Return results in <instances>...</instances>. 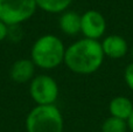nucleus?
I'll return each mask as SVG.
<instances>
[{"label":"nucleus","mask_w":133,"mask_h":132,"mask_svg":"<svg viewBox=\"0 0 133 132\" xmlns=\"http://www.w3.org/2000/svg\"><path fill=\"white\" fill-rule=\"evenodd\" d=\"M104 58L101 42L83 37L66 47L64 64L77 75H90L103 65Z\"/></svg>","instance_id":"1"},{"label":"nucleus","mask_w":133,"mask_h":132,"mask_svg":"<svg viewBox=\"0 0 133 132\" xmlns=\"http://www.w3.org/2000/svg\"><path fill=\"white\" fill-rule=\"evenodd\" d=\"M66 47L60 37L54 34H44L33 43L30 49V60L44 70H51L64 63Z\"/></svg>","instance_id":"2"},{"label":"nucleus","mask_w":133,"mask_h":132,"mask_svg":"<svg viewBox=\"0 0 133 132\" xmlns=\"http://www.w3.org/2000/svg\"><path fill=\"white\" fill-rule=\"evenodd\" d=\"M25 126L27 132H63L64 121L55 104L36 105L28 112Z\"/></svg>","instance_id":"3"},{"label":"nucleus","mask_w":133,"mask_h":132,"mask_svg":"<svg viewBox=\"0 0 133 132\" xmlns=\"http://www.w3.org/2000/svg\"><path fill=\"white\" fill-rule=\"evenodd\" d=\"M35 0H0V20L8 27L26 22L34 15Z\"/></svg>","instance_id":"4"},{"label":"nucleus","mask_w":133,"mask_h":132,"mask_svg":"<svg viewBox=\"0 0 133 132\" xmlns=\"http://www.w3.org/2000/svg\"><path fill=\"white\" fill-rule=\"evenodd\" d=\"M29 94L36 105L55 104L60 89L55 80L49 75H37L29 82Z\"/></svg>","instance_id":"5"},{"label":"nucleus","mask_w":133,"mask_h":132,"mask_svg":"<svg viewBox=\"0 0 133 132\" xmlns=\"http://www.w3.org/2000/svg\"><path fill=\"white\" fill-rule=\"evenodd\" d=\"M106 32V20L101 12L89 9L81 15V33L84 37L99 41Z\"/></svg>","instance_id":"6"},{"label":"nucleus","mask_w":133,"mask_h":132,"mask_svg":"<svg viewBox=\"0 0 133 132\" xmlns=\"http://www.w3.org/2000/svg\"><path fill=\"white\" fill-rule=\"evenodd\" d=\"M102 49L105 57L112 58V60H119L123 58L129 51V43L122 35L112 34L108 35L101 42Z\"/></svg>","instance_id":"7"},{"label":"nucleus","mask_w":133,"mask_h":132,"mask_svg":"<svg viewBox=\"0 0 133 132\" xmlns=\"http://www.w3.org/2000/svg\"><path fill=\"white\" fill-rule=\"evenodd\" d=\"M35 64L30 58H20L12 64L9 69V77L18 84L30 82L35 77Z\"/></svg>","instance_id":"8"},{"label":"nucleus","mask_w":133,"mask_h":132,"mask_svg":"<svg viewBox=\"0 0 133 132\" xmlns=\"http://www.w3.org/2000/svg\"><path fill=\"white\" fill-rule=\"evenodd\" d=\"M133 111V102L125 96H116L109 103V112L111 117L127 121Z\"/></svg>","instance_id":"9"},{"label":"nucleus","mask_w":133,"mask_h":132,"mask_svg":"<svg viewBox=\"0 0 133 132\" xmlns=\"http://www.w3.org/2000/svg\"><path fill=\"white\" fill-rule=\"evenodd\" d=\"M58 26L63 34L75 36L81 33V15L74 11H65L61 13Z\"/></svg>","instance_id":"10"},{"label":"nucleus","mask_w":133,"mask_h":132,"mask_svg":"<svg viewBox=\"0 0 133 132\" xmlns=\"http://www.w3.org/2000/svg\"><path fill=\"white\" fill-rule=\"evenodd\" d=\"M72 1L74 0H35L36 6L40 9L51 14L63 13L68 11Z\"/></svg>","instance_id":"11"},{"label":"nucleus","mask_w":133,"mask_h":132,"mask_svg":"<svg viewBox=\"0 0 133 132\" xmlns=\"http://www.w3.org/2000/svg\"><path fill=\"white\" fill-rule=\"evenodd\" d=\"M127 122L115 117H109L102 124V132H127Z\"/></svg>","instance_id":"12"},{"label":"nucleus","mask_w":133,"mask_h":132,"mask_svg":"<svg viewBox=\"0 0 133 132\" xmlns=\"http://www.w3.org/2000/svg\"><path fill=\"white\" fill-rule=\"evenodd\" d=\"M124 81L126 83L127 88L133 91V62L126 65L124 70Z\"/></svg>","instance_id":"13"},{"label":"nucleus","mask_w":133,"mask_h":132,"mask_svg":"<svg viewBox=\"0 0 133 132\" xmlns=\"http://www.w3.org/2000/svg\"><path fill=\"white\" fill-rule=\"evenodd\" d=\"M8 32H9V27L0 20V42L4 41L8 36Z\"/></svg>","instance_id":"14"},{"label":"nucleus","mask_w":133,"mask_h":132,"mask_svg":"<svg viewBox=\"0 0 133 132\" xmlns=\"http://www.w3.org/2000/svg\"><path fill=\"white\" fill-rule=\"evenodd\" d=\"M127 128H129V130L133 132V111H132V114H131V116L129 117V119H127Z\"/></svg>","instance_id":"15"},{"label":"nucleus","mask_w":133,"mask_h":132,"mask_svg":"<svg viewBox=\"0 0 133 132\" xmlns=\"http://www.w3.org/2000/svg\"><path fill=\"white\" fill-rule=\"evenodd\" d=\"M131 55H132V57H133V47H132V50H131Z\"/></svg>","instance_id":"16"}]
</instances>
